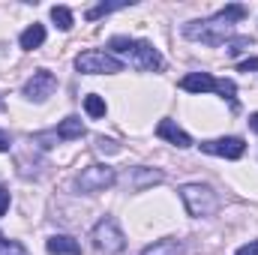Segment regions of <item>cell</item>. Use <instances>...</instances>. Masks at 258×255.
I'll return each instance as SVG.
<instances>
[{"instance_id": "484cf974", "label": "cell", "mask_w": 258, "mask_h": 255, "mask_svg": "<svg viewBox=\"0 0 258 255\" xmlns=\"http://www.w3.org/2000/svg\"><path fill=\"white\" fill-rule=\"evenodd\" d=\"M9 147H12V138H9V132H3V129H0V153H6Z\"/></svg>"}, {"instance_id": "4316f807", "label": "cell", "mask_w": 258, "mask_h": 255, "mask_svg": "<svg viewBox=\"0 0 258 255\" xmlns=\"http://www.w3.org/2000/svg\"><path fill=\"white\" fill-rule=\"evenodd\" d=\"M249 126L258 132V111H255V114H249Z\"/></svg>"}, {"instance_id": "7402d4cb", "label": "cell", "mask_w": 258, "mask_h": 255, "mask_svg": "<svg viewBox=\"0 0 258 255\" xmlns=\"http://www.w3.org/2000/svg\"><path fill=\"white\" fill-rule=\"evenodd\" d=\"M96 147H99L102 153H120V147H117L114 141H108V138H99V141H96Z\"/></svg>"}, {"instance_id": "603a6c76", "label": "cell", "mask_w": 258, "mask_h": 255, "mask_svg": "<svg viewBox=\"0 0 258 255\" xmlns=\"http://www.w3.org/2000/svg\"><path fill=\"white\" fill-rule=\"evenodd\" d=\"M234 255H258V240H249V243H243L240 249Z\"/></svg>"}, {"instance_id": "ac0fdd59", "label": "cell", "mask_w": 258, "mask_h": 255, "mask_svg": "<svg viewBox=\"0 0 258 255\" xmlns=\"http://www.w3.org/2000/svg\"><path fill=\"white\" fill-rule=\"evenodd\" d=\"M216 93H219L222 99H228L231 105H237V87H234V81H225V78L219 81V78H216Z\"/></svg>"}, {"instance_id": "7a4b0ae2", "label": "cell", "mask_w": 258, "mask_h": 255, "mask_svg": "<svg viewBox=\"0 0 258 255\" xmlns=\"http://www.w3.org/2000/svg\"><path fill=\"white\" fill-rule=\"evenodd\" d=\"M111 51H120V54H129L132 57V63L138 66L141 72H159L165 60H162V54L150 45V42H144V39H129V36H114L111 39Z\"/></svg>"}, {"instance_id": "44dd1931", "label": "cell", "mask_w": 258, "mask_h": 255, "mask_svg": "<svg viewBox=\"0 0 258 255\" xmlns=\"http://www.w3.org/2000/svg\"><path fill=\"white\" fill-rule=\"evenodd\" d=\"M0 255H27V249L18 243V240H6L0 234Z\"/></svg>"}, {"instance_id": "2e32d148", "label": "cell", "mask_w": 258, "mask_h": 255, "mask_svg": "<svg viewBox=\"0 0 258 255\" xmlns=\"http://www.w3.org/2000/svg\"><path fill=\"white\" fill-rule=\"evenodd\" d=\"M84 111L90 114V117H105V99L102 96H96V93H90V96H84Z\"/></svg>"}, {"instance_id": "52a82bcc", "label": "cell", "mask_w": 258, "mask_h": 255, "mask_svg": "<svg viewBox=\"0 0 258 255\" xmlns=\"http://www.w3.org/2000/svg\"><path fill=\"white\" fill-rule=\"evenodd\" d=\"M201 150L210 156H222V159H240L246 153V141L237 135L228 138H213V141H201Z\"/></svg>"}, {"instance_id": "d4e9b609", "label": "cell", "mask_w": 258, "mask_h": 255, "mask_svg": "<svg viewBox=\"0 0 258 255\" xmlns=\"http://www.w3.org/2000/svg\"><path fill=\"white\" fill-rule=\"evenodd\" d=\"M249 69H258V57H249V60L237 63V72H249Z\"/></svg>"}, {"instance_id": "6da1fadb", "label": "cell", "mask_w": 258, "mask_h": 255, "mask_svg": "<svg viewBox=\"0 0 258 255\" xmlns=\"http://www.w3.org/2000/svg\"><path fill=\"white\" fill-rule=\"evenodd\" d=\"M249 9L240 6V3H231L225 9H219L213 18H204V21H189L183 27V36L192 39V42H204V45H225L234 39V21L246 18Z\"/></svg>"}, {"instance_id": "3957f363", "label": "cell", "mask_w": 258, "mask_h": 255, "mask_svg": "<svg viewBox=\"0 0 258 255\" xmlns=\"http://www.w3.org/2000/svg\"><path fill=\"white\" fill-rule=\"evenodd\" d=\"M180 198H183L186 213L195 216V219L213 216L219 210V195L210 186H204V183H186V186H180Z\"/></svg>"}, {"instance_id": "ba28073f", "label": "cell", "mask_w": 258, "mask_h": 255, "mask_svg": "<svg viewBox=\"0 0 258 255\" xmlns=\"http://www.w3.org/2000/svg\"><path fill=\"white\" fill-rule=\"evenodd\" d=\"M54 87H57V78H54L48 69H39V72H33V75L27 78V84H24V96L33 99V102H45V99L54 93Z\"/></svg>"}, {"instance_id": "30bf717a", "label": "cell", "mask_w": 258, "mask_h": 255, "mask_svg": "<svg viewBox=\"0 0 258 255\" xmlns=\"http://www.w3.org/2000/svg\"><path fill=\"white\" fill-rule=\"evenodd\" d=\"M180 87L186 93H210V90H216V78L210 72H189V75H183Z\"/></svg>"}, {"instance_id": "e0dca14e", "label": "cell", "mask_w": 258, "mask_h": 255, "mask_svg": "<svg viewBox=\"0 0 258 255\" xmlns=\"http://www.w3.org/2000/svg\"><path fill=\"white\" fill-rule=\"evenodd\" d=\"M162 180V171H147V168H138L135 171V189H144V186H150V183H159Z\"/></svg>"}, {"instance_id": "8fae6325", "label": "cell", "mask_w": 258, "mask_h": 255, "mask_svg": "<svg viewBox=\"0 0 258 255\" xmlns=\"http://www.w3.org/2000/svg\"><path fill=\"white\" fill-rule=\"evenodd\" d=\"M45 249L51 255H81L78 240L69 237V234H54V237H48V240H45Z\"/></svg>"}, {"instance_id": "d6986e66", "label": "cell", "mask_w": 258, "mask_h": 255, "mask_svg": "<svg viewBox=\"0 0 258 255\" xmlns=\"http://www.w3.org/2000/svg\"><path fill=\"white\" fill-rule=\"evenodd\" d=\"M51 21H54L60 30H69V27H72V12H69L66 6H54V9H51Z\"/></svg>"}, {"instance_id": "9a60e30c", "label": "cell", "mask_w": 258, "mask_h": 255, "mask_svg": "<svg viewBox=\"0 0 258 255\" xmlns=\"http://www.w3.org/2000/svg\"><path fill=\"white\" fill-rule=\"evenodd\" d=\"M252 45H255V39H252V36H234L225 48H228V57H240V54H243V51H249Z\"/></svg>"}, {"instance_id": "5bb4252c", "label": "cell", "mask_w": 258, "mask_h": 255, "mask_svg": "<svg viewBox=\"0 0 258 255\" xmlns=\"http://www.w3.org/2000/svg\"><path fill=\"white\" fill-rule=\"evenodd\" d=\"M18 42H21V48H24V51L39 48V45L45 42V27H42V24H30V27L21 33V39H18Z\"/></svg>"}, {"instance_id": "5b68a950", "label": "cell", "mask_w": 258, "mask_h": 255, "mask_svg": "<svg viewBox=\"0 0 258 255\" xmlns=\"http://www.w3.org/2000/svg\"><path fill=\"white\" fill-rule=\"evenodd\" d=\"M75 69L84 75H114V72H123V60H117L111 51L90 48L75 57Z\"/></svg>"}, {"instance_id": "277c9868", "label": "cell", "mask_w": 258, "mask_h": 255, "mask_svg": "<svg viewBox=\"0 0 258 255\" xmlns=\"http://www.w3.org/2000/svg\"><path fill=\"white\" fill-rule=\"evenodd\" d=\"M90 240H93V246H96L99 252H105V255H117V252L126 249V234L120 231V225H117L114 216H102V219L93 225Z\"/></svg>"}, {"instance_id": "cb8c5ba5", "label": "cell", "mask_w": 258, "mask_h": 255, "mask_svg": "<svg viewBox=\"0 0 258 255\" xmlns=\"http://www.w3.org/2000/svg\"><path fill=\"white\" fill-rule=\"evenodd\" d=\"M9 201H12V195H9V189H3V186H0V216H3L6 210H9Z\"/></svg>"}, {"instance_id": "8992f818", "label": "cell", "mask_w": 258, "mask_h": 255, "mask_svg": "<svg viewBox=\"0 0 258 255\" xmlns=\"http://www.w3.org/2000/svg\"><path fill=\"white\" fill-rule=\"evenodd\" d=\"M117 183V174H114V168H108V165H87L81 174H78V180H75V186L81 192H87V195H96V192H105L108 186H114Z\"/></svg>"}, {"instance_id": "ffe728a7", "label": "cell", "mask_w": 258, "mask_h": 255, "mask_svg": "<svg viewBox=\"0 0 258 255\" xmlns=\"http://www.w3.org/2000/svg\"><path fill=\"white\" fill-rule=\"evenodd\" d=\"M126 3H99V6H93V9H87V21H96V18H102V15H108V12H114V9H123Z\"/></svg>"}, {"instance_id": "7c38bea8", "label": "cell", "mask_w": 258, "mask_h": 255, "mask_svg": "<svg viewBox=\"0 0 258 255\" xmlns=\"http://www.w3.org/2000/svg\"><path fill=\"white\" fill-rule=\"evenodd\" d=\"M141 255H186V246L174 237H162V240H153L150 246H144Z\"/></svg>"}, {"instance_id": "9c48e42d", "label": "cell", "mask_w": 258, "mask_h": 255, "mask_svg": "<svg viewBox=\"0 0 258 255\" xmlns=\"http://www.w3.org/2000/svg\"><path fill=\"white\" fill-rule=\"evenodd\" d=\"M156 135H159V138H165L168 144L180 147V150L192 147V138H189V132H183V129L177 126L174 120H159V126H156Z\"/></svg>"}, {"instance_id": "4fadbf2b", "label": "cell", "mask_w": 258, "mask_h": 255, "mask_svg": "<svg viewBox=\"0 0 258 255\" xmlns=\"http://www.w3.org/2000/svg\"><path fill=\"white\" fill-rule=\"evenodd\" d=\"M57 132V138L60 141H72V138H81L84 135V123H81V117H66V120H60V126L54 129Z\"/></svg>"}]
</instances>
